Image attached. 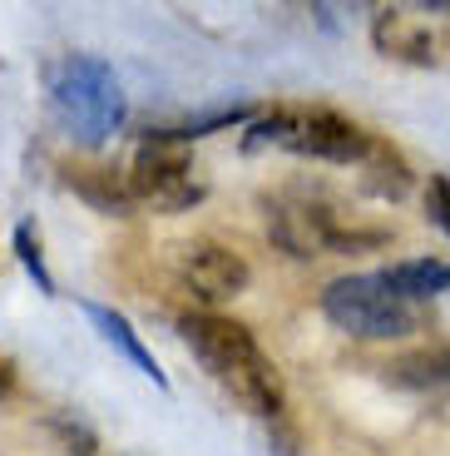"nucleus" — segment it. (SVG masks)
<instances>
[{
	"instance_id": "obj_8",
	"label": "nucleus",
	"mask_w": 450,
	"mask_h": 456,
	"mask_svg": "<svg viewBox=\"0 0 450 456\" xmlns=\"http://www.w3.org/2000/svg\"><path fill=\"white\" fill-rule=\"evenodd\" d=\"M386 283L411 303V297H436L450 288V263H436V258H411V263H396L386 268Z\"/></svg>"
},
{
	"instance_id": "obj_11",
	"label": "nucleus",
	"mask_w": 450,
	"mask_h": 456,
	"mask_svg": "<svg viewBox=\"0 0 450 456\" xmlns=\"http://www.w3.org/2000/svg\"><path fill=\"white\" fill-rule=\"evenodd\" d=\"M0 387H5V372H0Z\"/></svg>"
},
{
	"instance_id": "obj_6",
	"label": "nucleus",
	"mask_w": 450,
	"mask_h": 456,
	"mask_svg": "<svg viewBox=\"0 0 450 456\" xmlns=\"http://www.w3.org/2000/svg\"><path fill=\"white\" fill-rule=\"evenodd\" d=\"M179 278L189 283L193 297H203V303H223V297H237L243 288H248V263L237 258L233 248H223V243H189V248L179 253Z\"/></svg>"
},
{
	"instance_id": "obj_9",
	"label": "nucleus",
	"mask_w": 450,
	"mask_h": 456,
	"mask_svg": "<svg viewBox=\"0 0 450 456\" xmlns=\"http://www.w3.org/2000/svg\"><path fill=\"white\" fill-rule=\"evenodd\" d=\"M15 248H20V263L30 268V278L40 283V293H55V283H50V273H45V263H40V243H35L30 224L15 228Z\"/></svg>"
},
{
	"instance_id": "obj_3",
	"label": "nucleus",
	"mask_w": 450,
	"mask_h": 456,
	"mask_svg": "<svg viewBox=\"0 0 450 456\" xmlns=\"http://www.w3.org/2000/svg\"><path fill=\"white\" fill-rule=\"evenodd\" d=\"M248 144H277L293 149L302 159H322V164H366L376 154V139L366 129H357L351 119H342L337 110L322 104H287L272 110L268 119L248 129Z\"/></svg>"
},
{
	"instance_id": "obj_4",
	"label": "nucleus",
	"mask_w": 450,
	"mask_h": 456,
	"mask_svg": "<svg viewBox=\"0 0 450 456\" xmlns=\"http://www.w3.org/2000/svg\"><path fill=\"white\" fill-rule=\"evenodd\" d=\"M322 313L332 328L351 332V338L382 342V338H401V332L416 328V313L386 283V273H351L326 283L322 293Z\"/></svg>"
},
{
	"instance_id": "obj_5",
	"label": "nucleus",
	"mask_w": 450,
	"mask_h": 456,
	"mask_svg": "<svg viewBox=\"0 0 450 456\" xmlns=\"http://www.w3.org/2000/svg\"><path fill=\"white\" fill-rule=\"evenodd\" d=\"M129 194L144 199V204L164 208V214H179V208L198 204L203 183L193 179V159L189 149L169 134H154L129 164Z\"/></svg>"
},
{
	"instance_id": "obj_1",
	"label": "nucleus",
	"mask_w": 450,
	"mask_h": 456,
	"mask_svg": "<svg viewBox=\"0 0 450 456\" xmlns=\"http://www.w3.org/2000/svg\"><path fill=\"white\" fill-rule=\"evenodd\" d=\"M179 332L193 347V357L208 367V377L223 392H233L253 417H277L282 411V377L243 322L218 318V313H189V318H179Z\"/></svg>"
},
{
	"instance_id": "obj_2",
	"label": "nucleus",
	"mask_w": 450,
	"mask_h": 456,
	"mask_svg": "<svg viewBox=\"0 0 450 456\" xmlns=\"http://www.w3.org/2000/svg\"><path fill=\"white\" fill-rule=\"evenodd\" d=\"M45 94L79 144H104L125 125V90L100 55H55L45 65Z\"/></svg>"
},
{
	"instance_id": "obj_10",
	"label": "nucleus",
	"mask_w": 450,
	"mask_h": 456,
	"mask_svg": "<svg viewBox=\"0 0 450 456\" xmlns=\"http://www.w3.org/2000/svg\"><path fill=\"white\" fill-rule=\"evenodd\" d=\"M426 208H430V218H436V224L450 233V179H446V174H436V179H430V189H426Z\"/></svg>"
},
{
	"instance_id": "obj_7",
	"label": "nucleus",
	"mask_w": 450,
	"mask_h": 456,
	"mask_svg": "<svg viewBox=\"0 0 450 456\" xmlns=\"http://www.w3.org/2000/svg\"><path fill=\"white\" fill-rule=\"evenodd\" d=\"M84 313H90V322H94V328H100L109 342H114V347H119V353L129 357V362L139 367V372H144V377H154L158 387H164V372H158V362L144 353V342L134 338V328H129V318H119L114 308H100V303H84Z\"/></svg>"
}]
</instances>
